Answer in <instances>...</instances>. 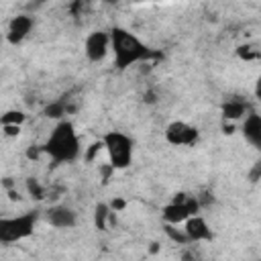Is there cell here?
Listing matches in <instances>:
<instances>
[{
	"label": "cell",
	"mask_w": 261,
	"mask_h": 261,
	"mask_svg": "<svg viewBox=\"0 0 261 261\" xmlns=\"http://www.w3.org/2000/svg\"><path fill=\"white\" fill-rule=\"evenodd\" d=\"M104 151L108 153V163L114 169H126L133 163V139L120 130H110L102 139Z\"/></svg>",
	"instance_id": "cell-3"
},
{
	"label": "cell",
	"mask_w": 261,
	"mask_h": 261,
	"mask_svg": "<svg viewBox=\"0 0 261 261\" xmlns=\"http://www.w3.org/2000/svg\"><path fill=\"white\" fill-rule=\"evenodd\" d=\"M104 149V145H102V141H94V143H90L88 145V149H86V153H84V159L88 161V163H92L96 157H98V153Z\"/></svg>",
	"instance_id": "cell-18"
},
{
	"label": "cell",
	"mask_w": 261,
	"mask_h": 261,
	"mask_svg": "<svg viewBox=\"0 0 261 261\" xmlns=\"http://www.w3.org/2000/svg\"><path fill=\"white\" fill-rule=\"evenodd\" d=\"M161 216H163L165 224H175L177 226V224H184L190 218V212H188L186 204H173V202H169L167 206H163Z\"/></svg>",
	"instance_id": "cell-11"
},
{
	"label": "cell",
	"mask_w": 261,
	"mask_h": 261,
	"mask_svg": "<svg viewBox=\"0 0 261 261\" xmlns=\"http://www.w3.org/2000/svg\"><path fill=\"white\" fill-rule=\"evenodd\" d=\"M41 147H43V153L49 155V159L55 165H59V163H71L82 153L75 126H73V122H69L65 118L59 120L53 126L51 135L47 137V141Z\"/></svg>",
	"instance_id": "cell-2"
},
{
	"label": "cell",
	"mask_w": 261,
	"mask_h": 261,
	"mask_svg": "<svg viewBox=\"0 0 261 261\" xmlns=\"http://www.w3.org/2000/svg\"><path fill=\"white\" fill-rule=\"evenodd\" d=\"M163 230H165V234H167L173 243H177V245H188V239H186L184 230H179L175 224H165Z\"/></svg>",
	"instance_id": "cell-17"
},
{
	"label": "cell",
	"mask_w": 261,
	"mask_h": 261,
	"mask_svg": "<svg viewBox=\"0 0 261 261\" xmlns=\"http://www.w3.org/2000/svg\"><path fill=\"white\" fill-rule=\"evenodd\" d=\"M196 200H198V204H200V208H206V206H210L212 202H214V194L210 192V190H202L198 196H194Z\"/></svg>",
	"instance_id": "cell-20"
},
{
	"label": "cell",
	"mask_w": 261,
	"mask_h": 261,
	"mask_svg": "<svg viewBox=\"0 0 261 261\" xmlns=\"http://www.w3.org/2000/svg\"><path fill=\"white\" fill-rule=\"evenodd\" d=\"M110 51L108 31H92L84 41V53L92 63H100Z\"/></svg>",
	"instance_id": "cell-6"
},
{
	"label": "cell",
	"mask_w": 261,
	"mask_h": 261,
	"mask_svg": "<svg viewBox=\"0 0 261 261\" xmlns=\"http://www.w3.org/2000/svg\"><path fill=\"white\" fill-rule=\"evenodd\" d=\"M8 198H10L12 202H18V200H20V194H18L16 190H8Z\"/></svg>",
	"instance_id": "cell-29"
},
{
	"label": "cell",
	"mask_w": 261,
	"mask_h": 261,
	"mask_svg": "<svg viewBox=\"0 0 261 261\" xmlns=\"http://www.w3.org/2000/svg\"><path fill=\"white\" fill-rule=\"evenodd\" d=\"M108 206H110V210H112V212H120V210L126 206V202H124L122 198H114V200H112Z\"/></svg>",
	"instance_id": "cell-26"
},
{
	"label": "cell",
	"mask_w": 261,
	"mask_h": 261,
	"mask_svg": "<svg viewBox=\"0 0 261 261\" xmlns=\"http://www.w3.org/2000/svg\"><path fill=\"white\" fill-rule=\"evenodd\" d=\"M200 133L196 126L184 122V120H171L167 126H165V141L169 145H175V147H181V145H194L198 141Z\"/></svg>",
	"instance_id": "cell-5"
},
{
	"label": "cell",
	"mask_w": 261,
	"mask_h": 261,
	"mask_svg": "<svg viewBox=\"0 0 261 261\" xmlns=\"http://www.w3.org/2000/svg\"><path fill=\"white\" fill-rule=\"evenodd\" d=\"M259 173H261V163L257 161V163H255V167H253V169H251V173H249L251 181H257V179H259Z\"/></svg>",
	"instance_id": "cell-27"
},
{
	"label": "cell",
	"mask_w": 261,
	"mask_h": 261,
	"mask_svg": "<svg viewBox=\"0 0 261 261\" xmlns=\"http://www.w3.org/2000/svg\"><path fill=\"white\" fill-rule=\"evenodd\" d=\"M243 137L255 147V149H261V114H257L255 110H249L245 114V120H243Z\"/></svg>",
	"instance_id": "cell-10"
},
{
	"label": "cell",
	"mask_w": 261,
	"mask_h": 261,
	"mask_svg": "<svg viewBox=\"0 0 261 261\" xmlns=\"http://www.w3.org/2000/svg\"><path fill=\"white\" fill-rule=\"evenodd\" d=\"M184 234L188 239V243H202V241H210L212 239V230L206 222L204 216L196 214V216H190L186 222H184Z\"/></svg>",
	"instance_id": "cell-8"
},
{
	"label": "cell",
	"mask_w": 261,
	"mask_h": 261,
	"mask_svg": "<svg viewBox=\"0 0 261 261\" xmlns=\"http://www.w3.org/2000/svg\"><path fill=\"white\" fill-rule=\"evenodd\" d=\"M237 53H239V57H241V59H255V57H257V53H255V51H251V47H249V45H241V47L237 49Z\"/></svg>",
	"instance_id": "cell-22"
},
{
	"label": "cell",
	"mask_w": 261,
	"mask_h": 261,
	"mask_svg": "<svg viewBox=\"0 0 261 261\" xmlns=\"http://www.w3.org/2000/svg\"><path fill=\"white\" fill-rule=\"evenodd\" d=\"M110 214H112L110 206L106 202H98L96 208H94V226L98 230H106L108 220H110Z\"/></svg>",
	"instance_id": "cell-14"
},
{
	"label": "cell",
	"mask_w": 261,
	"mask_h": 261,
	"mask_svg": "<svg viewBox=\"0 0 261 261\" xmlns=\"http://www.w3.org/2000/svg\"><path fill=\"white\" fill-rule=\"evenodd\" d=\"M47 222L55 228H73L77 222V214L65 204H55L47 210Z\"/></svg>",
	"instance_id": "cell-9"
},
{
	"label": "cell",
	"mask_w": 261,
	"mask_h": 261,
	"mask_svg": "<svg viewBox=\"0 0 261 261\" xmlns=\"http://www.w3.org/2000/svg\"><path fill=\"white\" fill-rule=\"evenodd\" d=\"M108 35H110V49L114 53V65L118 71H124L137 63L151 61L153 57H159V53H155L135 33H130L122 27L110 29Z\"/></svg>",
	"instance_id": "cell-1"
},
{
	"label": "cell",
	"mask_w": 261,
	"mask_h": 261,
	"mask_svg": "<svg viewBox=\"0 0 261 261\" xmlns=\"http://www.w3.org/2000/svg\"><path fill=\"white\" fill-rule=\"evenodd\" d=\"M24 186H27V192H29V196H31L33 200H43L45 194H47L45 188L41 186V181H39L37 177H27Z\"/></svg>",
	"instance_id": "cell-16"
},
{
	"label": "cell",
	"mask_w": 261,
	"mask_h": 261,
	"mask_svg": "<svg viewBox=\"0 0 261 261\" xmlns=\"http://www.w3.org/2000/svg\"><path fill=\"white\" fill-rule=\"evenodd\" d=\"M151 253H157L159 251V243H151V249H149Z\"/></svg>",
	"instance_id": "cell-31"
},
{
	"label": "cell",
	"mask_w": 261,
	"mask_h": 261,
	"mask_svg": "<svg viewBox=\"0 0 261 261\" xmlns=\"http://www.w3.org/2000/svg\"><path fill=\"white\" fill-rule=\"evenodd\" d=\"M65 114H67V98H65V96H61L59 100L49 102V104L43 108V116L53 118V120H63Z\"/></svg>",
	"instance_id": "cell-13"
},
{
	"label": "cell",
	"mask_w": 261,
	"mask_h": 261,
	"mask_svg": "<svg viewBox=\"0 0 261 261\" xmlns=\"http://www.w3.org/2000/svg\"><path fill=\"white\" fill-rule=\"evenodd\" d=\"M232 130H234V128H232V126H230V124H224V133H228V135H230V133H232Z\"/></svg>",
	"instance_id": "cell-32"
},
{
	"label": "cell",
	"mask_w": 261,
	"mask_h": 261,
	"mask_svg": "<svg viewBox=\"0 0 261 261\" xmlns=\"http://www.w3.org/2000/svg\"><path fill=\"white\" fill-rule=\"evenodd\" d=\"M27 120V114L22 110H6L2 116H0V124L6 126V124H16V126H22V122Z\"/></svg>",
	"instance_id": "cell-15"
},
{
	"label": "cell",
	"mask_w": 261,
	"mask_h": 261,
	"mask_svg": "<svg viewBox=\"0 0 261 261\" xmlns=\"http://www.w3.org/2000/svg\"><path fill=\"white\" fill-rule=\"evenodd\" d=\"M179 261H200V253L196 251V247H192L188 243V245H184V249L179 253Z\"/></svg>",
	"instance_id": "cell-19"
},
{
	"label": "cell",
	"mask_w": 261,
	"mask_h": 261,
	"mask_svg": "<svg viewBox=\"0 0 261 261\" xmlns=\"http://www.w3.org/2000/svg\"><path fill=\"white\" fill-rule=\"evenodd\" d=\"M157 100H159V96H157L155 90H147V92L143 94V102H145V104H157Z\"/></svg>",
	"instance_id": "cell-24"
},
{
	"label": "cell",
	"mask_w": 261,
	"mask_h": 261,
	"mask_svg": "<svg viewBox=\"0 0 261 261\" xmlns=\"http://www.w3.org/2000/svg\"><path fill=\"white\" fill-rule=\"evenodd\" d=\"M2 130L6 137H18L20 135V126H16V124H6V126H2Z\"/></svg>",
	"instance_id": "cell-25"
},
{
	"label": "cell",
	"mask_w": 261,
	"mask_h": 261,
	"mask_svg": "<svg viewBox=\"0 0 261 261\" xmlns=\"http://www.w3.org/2000/svg\"><path fill=\"white\" fill-rule=\"evenodd\" d=\"M2 184H4V188H8V190H12V186H14L12 177H4V179H2Z\"/></svg>",
	"instance_id": "cell-30"
},
{
	"label": "cell",
	"mask_w": 261,
	"mask_h": 261,
	"mask_svg": "<svg viewBox=\"0 0 261 261\" xmlns=\"http://www.w3.org/2000/svg\"><path fill=\"white\" fill-rule=\"evenodd\" d=\"M37 224V212H24L18 216L0 218V243H16L33 234Z\"/></svg>",
	"instance_id": "cell-4"
},
{
	"label": "cell",
	"mask_w": 261,
	"mask_h": 261,
	"mask_svg": "<svg viewBox=\"0 0 261 261\" xmlns=\"http://www.w3.org/2000/svg\"><path fill=\"white\" fill-rule=\"evenodd\" d=\"M186 200H188V194H186V192H177V194L171 198V202H173V204H184Z\"/></svg>",
	"instance_id": "cell-28"
},
{
	"label": "cell",
	"mask_w": 261,
	"mask_h": 261,
	"mask_svg": "<svg viewBox=\"0 0 261 261\" xmlns=\"http://www.w3.org/2000/svg\"><path fill=\"white\" fill-rule=\"evenodd\" d=\"M41 155H43V147H41V145H31V147L27 149V159L37 161Z\"/></svg>",
	"instance_id": "cell-23"
},
{
	"label": "cell",
	"mask_w": 261,
	"mask_h": 261,
	"mask_svg": "<svg viewBox=\"0 0 261 261\" xmlns=\"http://www.w3.org/2000/svg\"><path fill=\"white\" fill-rule=\"evenodd\" d=\"M220 110H222V118L224 120H239V118H243L249 112V106H247L245 100L232 98V100H226Z\"/></svg>",
	"instance_id": "cell-12"
},
{
	"label": "cell",
	"mask_w": 261,
	"mask_h": 261,
	"mask_svg": "<svg viewBox=\"0 0 261 261\" xmlns=\"http://www.w3.org/2000/svg\"><path fill=\"white\" fill-rule=\"evenodd\" d=\"M33 27H35V18L31 14H16V16H12L10 22H8V29H6L8 43L10 45H20L29 37V33L33 31Z\"/></svg>",
	"instance_id": "cell-7"
},
{
	"label": "cell",
	"mask_w": 261,
	"mask_h": 261,
	"mask_svg": "<svg viewBox=\"0 0 261 261\" xmlns=\"http://www.w3.org/2000/svg\"><path fill=\"white\" fill-rule=\"evenodd\" d=\"M98 171H100V177H102V184H108V179L112 177V173L116 171L110 163H102L100 167H98Z\"/></svg>",
	"instance_id": "cell-21"
}]
</instances>
